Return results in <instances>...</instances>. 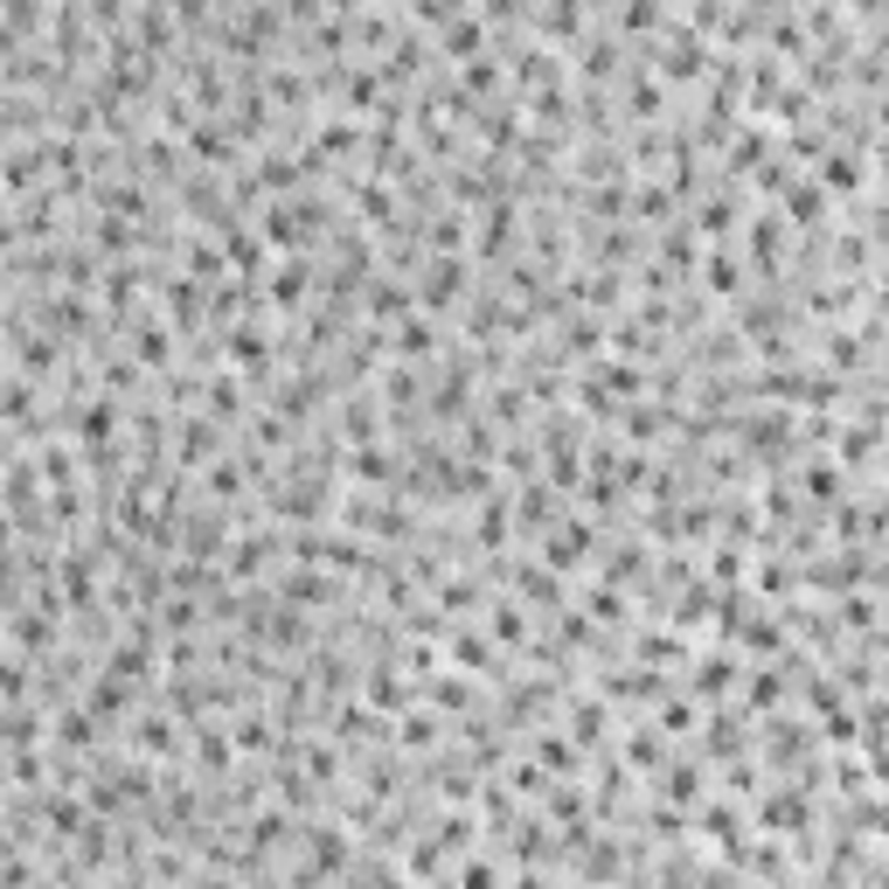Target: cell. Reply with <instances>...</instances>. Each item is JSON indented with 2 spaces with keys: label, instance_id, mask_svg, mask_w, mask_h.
<instances>
[{
  "label": "cell",
  "instance_id": "6da1fadb",
  "mask_svg": "<svg viewBox=\"0 0 889 889\" xmlns=\"http://www.w3.org/2000/svg\"><path fill=\"white\" fill-rule=\"evenodd\" d=\"M223 362L237 375H272V327L264 320H243V327L223 334Z\"/></svg>",
  "mask_w": 889,
  "mask_h": 889
},
{
  "label": "cell",
  "instance_id": "7a4b0ae2",
  "mask_svg": "<svg viewBox=\"0 0 889 889\" xmlns=\"http://www.w3.org/2000/svg\"><path fill=\"white\" fill-rule=\"evenodd\" d=\"M591 550H598V528L584 521V515H563L550 536H542V563H550V570H577Z\"/></svg>",
  "mask_w": 889,
  "mask_h": 889
},
{
  "label": "cell",
  "instance_id": "3957f363",
  "mask_svg": "<svg viewBox=\"0 0 889 889\" xmlns=\"http://www.w3.org/2000/svg\"><path fill=\"white\" fill-rule=\"evenodd\" d=\"M439 348H445V340H439V313H424V307L389 327V362H410V369H418V362H431Z\"/></svg>",
  "mask_w": 889,
  "mask_h": 889
},
{
  "label": "cell",
  "instance_id": "277c9868",
  "mask_svg": "<svg viewBox=\"0 0 889 889\" xmlns=\"http://www.w3.org/2000/svg\"><path fill=\"white\" fill-rule=\"evenodd\" d=\"M466 299V257H424V278H418V307L424 313H445Z\"/></svg>",
  "mask_w": 889,
  "mask_h": 889
},
{
  "label": "cell",
  "instance_id": "5b68a950",
  "mask_svg": "<svg viewBox=\"0 0 889 889\" xmlns=\"http://www.w3.org/2000/svg\"><path fill=\"white\" fill-rule=\"evenodd\" d=\"M175 439H181V445H175L181 472H195V466L209 472L216 459H230V452H223V424H216V418H181V424H175Z\"/></svg>",
  "mask_w": 889,
  "mask_h": 889
},
{
  "label": "cell",
  "instance_id": "8992f818",
  "mask_svg": "<svg viewBox=\"0 0 889 889\" xmlns=\"http://www.w3.org/2000/svg\"><path fill=\"white\" fill-rule=\"evenodd\" d=\"M307 292H313V264L307 257H278L272 272H264V299H272L278 313H299V307H307Z\"/></svg>",
  "mask_w": 889,
  "mask_h": 889
},
{
  "label": "cell",
  "instance_id": "52a82bcc",
  "mask_svg": "<svg viewBox=\"0 0 889 889\" xmlns=\"http://www.w3.org/2000/svg\"><path fill=\"white\" fill-rule=\"evenodd\" d=\"M132 327V340H125V355L140 369H167L175 362V327H167V320H154V313H140V320H125Z\"/></svg>",
  "mask_w": 889,
  "mask_h": 889
},
{
  "label": "cell",
  "instance_id": "ba28073f",
  "mask_svg": "<svg viewBox=\"0 0 889 889\" xmlns=\"http://www.w3.org/2000/svg\"><path fill=\"white\" fill-rule=\"evenodd\" d=\"M439 56H459V63L486 56V14H480V8H459V14H452V22L439 28Z\"/></svg>",
  "mask_w": 889,
  "mask_h": 889
},
{
  "label": "cell",
  "instance_id": "9c48e42d",
  "mask_svg": "<svg viewBox=\"0 0 889 889\" xmlns=\"http://www.w3.org/2000/svg\"><path fill=\"white\" fill-rule=\"evenodd\" d=\"M84 709L98 716V723H125V709H132V681H119L111 668H98L84 681Z\"/></svg>",
  "mask_w": 889,
  "mask_h": 889
},
{
  "label": "cell",
  "instance_id": "30bf717a",
  "mask_svg": "<svg viewBox=\"0 0 889 889\" xmlns=\"http://www.w3.org/2000/svg\"><path fill=\"white\" fill-rule=\"evenodd\" d=\"M472 251H480V257H507V251H515V195H507V202H486V209H480Z\"/></svg>",
  "mask_w": 889,
  "mask_h": 889
},
{
  "label": "cell",
  "instance_id": "8fae6325",
  "mask_svg": "<svg viewBox=\"0 0 889 889\" xmlns=\"http://www.w3.org/2000/svg\"><path fill=\"white\" fill-rule=\"evenodd\" d=\"M272 550H278V536H272V528H251V536H237V542H230V584H251V577H264Z\"/></svg>",
  "mask_w": 889,
  "mask_h": 889
},
{
  "label": "cell",
  "instance_id": "7c38bea8",
  "mask_svg": "<svg viewBox=\"0 0 889 889\" xmlns=\"http://www.w3.org/2000/svg\"><path fill=\"white\" fill-rule=\"evenodd\" d=\"M307 868H313V876L348 868V834H340L334 820H313V827H307Z\"/></svg>",
  "mask_w": 889,
  "mask_h": 889
},
{
  "label": "cell",
  "instance_id": "4fadbf2b",
  "mask_svg": "<svg viewBox=\"0 0 889 889\" xmlns=\"http://www.w3.org/2000/svg\"><path fill=\"white\" fill-rule=\"evenodd\" d=\"M813 181H820L827 195H855V188H862V154H855V146H827L820 167H813Z\"/></svg>",
  "mask_w": 889,
  "mask_h": 889
},
{
  "label": "cell",
  "instance_id": "5bb4252c",
  "mask_svg": "<svg viewBox=\"0 0 889 889\" xmlns=\"http://www.w3.org/2000/svg\"><path fill=\"white\" fill-rule=\"evenodd\" d=\"M472 125H480V140L501 146V154L521 140V111H515V98H486L480 111H472Z\"/></svg>",
  "mask_w": 889,
  "mask_h": 889
},
{
  "label": "cell",
  "instance_id": "9a60e30c",
  "mask_svg": "<svg viewBox=\"0 0 889 889\" xmlns=\"http://www.w3.org/2000/svg\"><path fill=\"white\" fill-rule=\"evenodd\" d=\"M202 418H216V424H237L243 418V375L237 369H223L202 383Z\"/></svg>",
  "mask_w": 889,
  "mask_h": 889
},
{
  "label": "cell",
  "instance_id": "2e32d148",
  "mask_svg": "<svg viewBox=\"0 0 889 889\" xmlns=\"http://www.w3.org/2000/svg\"><path fill=\"white\" fill-rule=\"evenodd\" d=\"M744 243H750V264L771 278V257H779V243H785V216L779 209H758V216H750V230H744Z\"/></svg>",
  "mask_w": 889,
  "mask_h": 889
},
{
  "label": "cell",
  "instance_id": "e0dca14e",
  "mask_svg": "<svg viewBox=\"0 0 889 889\" xmlns=\"http://www.w3.org/2000/svg\"><path fill=\"white\" fill-rule=\"evenodd\" d=\"M445 660L466 674H494V633H445Z\"/></svg>",
  "mask_w": 889,
  "mask_h": 889
},
{
  "label": "cell",
  "instance_id": "ac0fdd59",
  "mask_svg": "<svg viewBox=\"0 0 889 889\" xmlns=\"http://www.w3.org/2000/svg\"><path fill=\"white\" fill-rule=\"evenodd\" d=\"M362 695H369V709H418L410 702V681L389 668V660H375L369 668V681H362Z\"/></svg>",
  "mask_w": 889,
  "mask_h": 889
},
{
  "label": "cell",
  "instance_id": "d6986e66",
  "mask_svg": "<svg viewBox=\"0 0 889 889\" xmlns=\"http://www.w3.org/2000/svg\"><path fill=\"white\" fill-rule=\"evenodd\" d=\"M132 750H140V758H175L181 750L175 716H140V723H132Z\"/></svg>",
  "mask_w": 889,
  "mask_h": 889
},
{
  "label": "cell",
  "instance_id": "ffe728a7",
  "mask_svg": "<svg viewBox=\"0 0 889 889\" xmlns=\"http://www.w3.org/2000/svg\"><path fill=\"white\" fill-rule=\"evenodd\" d=\"M160 299H167V313H175V327H188V334L202 327V286H195V278H188V272H167Z\"/></svg>",
  "mask_w": 889,
  "mask_h": 889
},
{
  "label": "cell",
  "instance_id": "44dd1931",
  "mask_svg": "<svg viewBox=\"0 0 889 889\" xmlns=\"http://www.w3.org/2000/svg\"><path fill=\"white\" fill-rule=\"evenodd\" d=\"M278 598H286L292 612H299V604H334V577H320V570H307V563H299V570L278 577Z\"/></svg>",
  "mask_w": 889,
  "mask_h": 889
},
{
  "label": "cell",
  "instance_id": "7402d4cb",
  "mask_svg": "<svg viewBox=\"0 0 889 889\" xmlns=\"http://www.w3.org/2000/svg\"><path fill=\"white\" fill-rule=\"evenodd\" d=\"M507 528H515V507H507V486H501V494H486V501H480L472 542H480V550H501V542H507Z\"/></svg>",
  "mask_w": 889,
  "mask_h": 889
},
{
  "label": "cell",
  "instance_id": "603a6c76",
  "mask_svg": "<svg viewBox=\"0 0 889 889\" xmlns=\"http://www.w3.org/2000/svg\"><path fill=\"white\" fill-rule=\"evenodd\" d=\"M188 736H195V765L202 771H230V758H237V736H223L209 716L202 723H188Z\"/></svg>",
  "mask_w": 889,
  "mask_h": 889
},
{
  "label": "cell",
  "instance_id": "cb8c5ba5",
  "mask_svg": "<svg viewBox=\"0 0 889 889\" xmlns=\"http://www.w3.org/2000/svg\"><path fill=\"white\" fill-rule=\"evenodd\" d=\"M313 146L327 160H355V154H362V125H355V119H320L313 125Z\"/></svg>",
  "mask_w": 889,
  "mask_h": 889
},
{
  "label": "cell",
  "instance_id": "d4e9b609",
  "mask_svg": "<svg viewBox=\"0 0 889 889\" xmlns=\"http://www.w3.org/2000/svg\"><path fill=\"white\" fill-rule=\"evenodd\" d=\"M779 216L785 223H820L827 216V188L820 181H792L785 195H779Z\"/></svg>",
  "mask_w": 889,
  "mask_h": 889
},
{
  "label": "cell",
  "instance_id": "484cf974",
  "mask_svg": "<svg viewBox=\"0 0 889 889\" xmlns=\"http://www.w3.org/2000/svg\"><path fill=\"white\" fill-rule=\"evenodd\" d=\"M348 472H355L362 486H389L404 466H396V452H383V445H355V452H348Z\"/></svg>",
  "mask_w": 889,
  "mask_h": 889
},
{
  "label": "cell",
  "instance_id": "4316f807",
  "mask_svg": "<svg viewBox=\"0 0 889 889\" xmlns=\"http://www.w3.org/2000/svg\"><path fill=\"white\" fill-rule=\"evenodd\" d=\"M626 105H633V119H660V111H668V84H660L653 70H633L626 77Z\"/></svg>",
  "mask_w": 889,
  "mask_h": 889
},
{
  "label": "cell",
  "instance_id": "83f0119b",
  "mask_svg": "<svg viewBox=\"0 0 889 889\" xmlns=\"http://www.w3.org/2000/svg\"><path fill=\"white\" fill-rule=\"evenodd\" d=\"M439 709H404V716H396V744H404V750H431V744H439Z\"/></svg>",
  "mask_w": 889,
  "mask_h": 889
},
{
  "label": "cell",
  "instance_id": "f1b7e54d",
  "mask_svg": "<svg viewBox=\"0 0 889 889\" xmlns=\"http://www.w3.org/2000/svg\"><path fill=\"white\" fill-rule=\"evenodd\" d=\"M340 439L348 445H383L375 439V396H348V404H340Z\"/></svg>",
  "mask_w": 889,
  "mask_h": 889
},
{
  "label": "cell",
  "instance_id": "f546056e",
  "mask_svg": "<svg viewBox=\"0 0 889 889\" xmlns=\"http://www.w3.org/2000/svg\"><path fill=\"white\" fill-rule=\"evenodd\" d=\"M243 486H251V466H243V459H216L209 472H202V494H209V501H237Z\"/></svg>",
  "mask_w": 889,
  "mask_h": 889
},
{
  "label": "cell",
  "instance_id": "4dcf8cb0",
  "mask_svg": "<svg viewBox=\"0 0 889 889\" xmlns=\"http://www.w3.org/2000/svg\"><path fill=\"white\" fill-rule=\"evenodd\" d=\"M515 591H521L528 604H556V598H563V584H556L550 563H515Z\"/></svg>",
  "mask_w": 889,
  "mask_h": 889
},
{
  "label": "cell",
  "instance_id": "1f68e13d",
  "mask_svg": "<svg viewBox=\"0 0 889 889\" xmlns=\"http://www.w3.org/2000/svg\"><path fill=\"white\" fill-rule=\"evenodd\" d=\"M702 286H709L716 299H736V292H744V264H736L730 251H709V257H702Z\"/></svg>",
  "mask_w": 889,
  "mask_h": 889
},
{
  "label": "cell",
  "instance_id": "d6a6232c",
  "mask_svg": "<svg viewBox=\"0 0 889 889\" xmlns=\"http://www.w3.org/2000/svg\"><path fill=\"white\" fill-rule=\"evenodd\" d=\"M668 22H674V14L660 8V0H633V8H618V28H626V35H647V28H668Z\"/></svg>",
  "mask_w": 889,
  "mask_h": 889
},
{
  "label": "cell",
  "instance_id": "836d02e7",
  "mask_svg": "<svg viewBox=\"0 0 889 889\" xmlns=\"http://www.w3.org/2000/svg\"><path fill=\"white\" fill-rule=\"evenodd\" d=\"M486 633H494L501 647H521V639H528V618H521V604H494V612H486Z\"/></svg>",
  "mask_w": 889,
  "mask_h": 889
},
{
  "label": "cell",
  "instance_id": "e575fe53",
  "mask_svg": "<svg viewBox=\"0 0 889 889\" xmlns=\"http://www.w3.org/2000/svg\"><path fill=\"white\" fill-rule=\"evenodd\" d=\"M730 681H736V653L723 647V653L702 660V674H695V695H716V688H730Z\"/></svg>",
  "mask_w": 889,
  "mask_h": 889
},
{
  "label": "cell",
  "instance_id": "d590c367",
  "mask_svg": "<svg viewBox=\"0 0 889 889\" xmlns=\"http://www.w3.org/2000/svg\"><path fill=\"white\" fill-rule=\"evenodd\" d=\"M230 736H237V750H278V736H272V716H257V709L243 716V723H237Z\"/></svg>",
  "mask_w": 889,
  "mask_h": 889
},
{
  "label": "cell",
  "instance_id": "8d00e7d4",
  "mask_svg": "<svg viewBox=\"0 0 889 889\" xmlns=\"http://www.w3.org/2000/svg\"><path fill=\"white\" fill-rule=\"evenodd\" d=\"M140 375H146V369L132 362V355H111V362L98 369V383H105V396H125L132 383H140Z\"/></svg>",
  "mask_w": 889,
  "mask_h": 889
},
{
  "label": "cell",
  "instance_id": "74e56055",
  "mask_svg": "<svg viewBox=\"0 0 889 889\" xmlns=\"http://www.w3.org/2000/svg\"><path fill=\"white\" fill-rule=\"evenodd\" d=\"M584 604H591V618H604V626H618V618H626V591H618V584H598Z\"/></svg>",
  "mask_w": 889,
  "mask_h": 889
},
{
  "label": "cell",
  "instance_id": "f35d334b",
  "mask_svg": "<svg viewBox=\"0 0 889 889\" xmlns=\"http://www.w3.org/2000/svg\"><path fill=\"white\" fill-rule=\"evenodd\" d=\"M431 702H439V709H472V681L439 674V681H431Z\"/></svg>",
  "mask_w": 889,
  "mask_h": 889
},
{
  "label": "cell",
  "instance_id": "ab89813d",
  "mask_svg": "<svg viewBox=\"0 0 889 889\" xmlns=\"http://www.w3.org/2000/svg\"><path fill=\"white\" fill-rule=\"evenodd\" d=\"M806 494H813V501H834V494H841V466L813 459V466H806Z\"/></svg>",
  "mask_w": 889,
  "mask_h": 889
},
{
  "label": "cell",
  "instance_id": "60d3db41",
  "mask_svg": "<svg viewBox=\"0 0 889 889\" xmlns=\"http://www.w3.org/2000/svg\"><path fill=\"white\" fill-rule=\"evenodd\" d=\"M730 223H736V195H709L702 202V237H723Z\"/></svg>",
  "mask_w": 889,
  "mask_h": 889
},
{
  "label": "cell",
  "instance_id": "b9f144b4",
  "mask_svg": "<svg viewBox=\"0 0 889 889\" xmlns=\"http://www.w3.org/2000/svg\"><path fill=\"white\" fill-rule=\"evenodd\" d=\"M563 348H570V355H598V348H604V327H598V320H570Z\"/></svg>",
  "mask_w": 889,
  "mask_h": 889
},
{
  "label": "cell",
  "instance_id": "7bdbcfd3",
  "mask_svg": "<svg viewBox=\"0 0 889 889\" xmlns=\"http://www.w3.org/2000/svg\"><path fill=\"white\" fill-rule=\"evenodd\" d=\"M570 736H577V744H598V736H604V702H577Z\"/></svg>",
  "mask_w": 889,
  "mask_h": 889
},
{
  "label": "cell",
  "instance_id": "ee69618b",
  "mask_svg": "<svg viewBox=\"0 0 889 889\" xmlns=\"http://www.w3.org/2000/svg\"><path fill=\"white\" fill-rule=\"evenodd\" d=\"M536 758H542V765H563V771H570V765H577V744H570V736H536Z\"/></svg>",
  "mask_w": 889,
  "mask_h": 889
},
{
  "label": "cell",
  "instance_id": "f6af8a7d",
  "mask_svg": "<svg viewBox=\"0 0 889 889\" xmlns=\"http://www.w3.org/2000/svg\"><path fill=\"white\" fill-rule=\"evenodd\" d=\"M639 660H681V633H639Z\"/></svg>",
  "mask_w": 889,
  "mask_h": 889
},
{
  "label": "cell",
  "instance_id": "bcb514c9",
  "mask_svg": "<svg viewBox=\"0 0 889 889\" xmlns=\"http://www.w3.org/2000/svg\"><path fill=\"white\" fill-rule=\"evenodd\" d=\"M660 424H668V418H660L653 404H633V410H626V431H633V439H653Z\"/></svg>",
  "mask_w": 889,
  "mask_h": 889
},
{
  "label": "cell",
  "instance_id": "7dc6e473",
  "mask_svg": "<svg viewBox=\"0 0 889 889\" xmlns=\"http://www.w3.org/2000/svg\"><path fill=\"white\" fill-rule=\"evenodd\" d=\"M494 882H501V868H494V862H486V855H480V862H466V868H459V889H494Z\"/></svg>",
  "mask_w": 889,
  "mask_h": 889
},
{
  "label": "cell",
  "instance_id": "c3c4849f",
  "mask_svg": "<svg viewBox=\"0 0 889 889\" xmlns=\"http://www.w3.org/2000/svg\"><path fill=\"white\" fill-rule=\"evenodd\" d=\"M660 779H668V792H674V800H681V806H688V800H695V792H702V785H695V765H681V771H660Z\"/></svg>",
  "mask_w": 889,
  "mask_h": 889
},
{
  "label": "cell",
  "instance_id": "681fc988",
  "mask_svg": "<svg viewBox=\"0 0 889 889\" xmlns=\"http://www.w3.org/2000/svg\"><path fill=\"white\" fill-rule=\"evenodd\" d=\"M626 750H633L639 765H653V758H660V736H653V730H633V744H626Z\"/></svg>",
  "mask_w": 889,
  "mask_h": 889
},
{
  "label": "cell",
  "instance_id": "f907efd6",
  "mask_svg": "<svg viewBox=\"0 0 889 889\" xmlns=\"http://www.w3.org/2000/svg\"><path fill=\"white\" fill-rule=\"evenodd\" d=\"M195 889H237L230 876H216V868H209V876H195Z\"/></svg>",
  "mask_w": 889,
  "mask_h": 889
},
{
  "label": "cell",
  "instance_id": "816d5d0a",
  "mask_svg": "<svg viewBox=\"0 0 889 889\" xmlns=\"http://www.w3.org/2000/svg\"><path fill=\"white\" fill-rule=\"evenodd\" d=\"M876 779H882V785H889V750H876Z\"/></svg>",
  "mask_w": 889,
  "mask_h": 889
},
{
  "label": "cell",
  "instance_id": "f5cc1de1",
  "mask_svg": "<svg viewBox=\"0 0 889 889\" xmlns=\"http://www.w3.org/2000/svg\"><path fill=\"white\" fill-rule=\"evenodd\" d=\"M882 125H889V91H882Z\"/></svg>",
  "mask_w": 889,
  "mask_h": 889
},
{
  "label": "cell",
  "instance_id": "db71d44e",
  "mask_svg": "<svg viewBox=\"0 0 889 889\" xmlns=\"http://www.w3.org/2000/svg\"><path fill=\"white\" fill-rule=\"evenodd\" d=\"M882 834H889V806H882Z\"/></svg>",
  "mask_w": 889,
  "mask_h": 889
}]
</instances>
